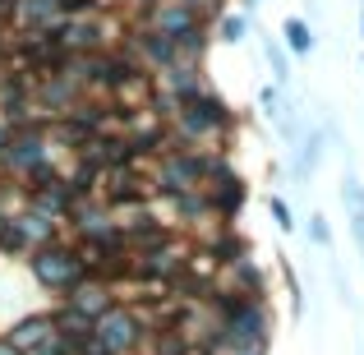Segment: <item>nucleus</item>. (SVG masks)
Returning a JSON list of instances; mask_svg holds the SVG:
<instances>
[{
  "mask_svg": "<svg viewBox=\"0 0 364 355\" xmlns=\"http://www.w3.org/2000/svg\"><path fill=\"white\" fill-rule=\"evenodd\" d=\"M282 46H291V55H314V28L300 14L282 18Z\"/></svg>",
  "mask_w": 364,
  "mask_h": 355,
  "instance_id": "obj_1",
  "label": "nucleus"
},
{
  "mask_svg": "<svg viewBox=\"0 0 364 355\" xmlns=\"http://www.w3.org/2000/svg\"><path fill=\"white\" fill-rule=\"evenodd\" d=\"M263 51H267V65H272L277 88H286V83H291V65H286V46H282V37H263Z\"/></svg>",
  "mask_w": 364,
  "mask_h": 355,
  "instance_id": "obj_2",
  "label": "nucleus"
},
{
  "mask_svg": "<svg viewBox=\"0 0 364 355\" xmlns=\"http://www.w3.org/2000/svg\"><path fill=\"white\" fill-rule=\"evenodd\" d=\"M245 33H249V18L245 14H222V18H217V37H222L226 46H240Z\"/></svg>",
  "mask_w": 364,
  "mask_h": 355,
  "instance_id": "obj_3",
  "label": "nucleus"
},
{
  "mask_svg": "<svg viewBox=\"0 0 364 355\" xmlns=\"http://www.w3.org/2000/svg\"><path fill=\"white\" fill-rule=\"evenodd\" d=\"M360 37H364V5H360Z\"/></svg>",
  "mask_w": 364,
  "mask_h": 355,
  "instance_id": "obj_6",
  "label": "nucleus"
},
{
  "mask_svg": "<svg viewBox=\"0 0 364 355\" xmlns=\"http://www.w3.org/2000/svg\"><path fill=\"white\" fill-rule=\"evenodd\" d=\"M360 5H364V0H360Z\"/></svg>",
  "mask_w": 364,
  "mask_h": 355,
  "instance_id": "obj_9",
  "label": "nucleus"
},
{
  "mask_svg": "<svg viewBox=\"0 0 364 355\" xmlns=\"http://www.w3.org/2000/svg\"><path fill=\"white\" fill-rule=\"evenodd\" d=\"M267 208H272V217H277V226H282V231H291V226H295V217H291V208H286V203H282V198H272V203H267Z\"/></svg>",
  "mask_w": 364,
  "mask_h": 355,
  "instance_id": "obj_5",
  "label": "nucleus"
},
{
  "mask_svg": "<svg viewBox=\"0 0 364 355\" xmlns=\"http://www.w3.org/2000/svg\"><path fill=\"white\" fill-rule=\"evenodd\" d=\"M360 213H364V194H360Z\"/></svg>",
  "mask_w": 364,
  "mask_h": 355,
  "instance_id": "obj_7",
  "label": "nucleus"
},
{
  "mask_svg": "<svg viewBox=\"0 0 364 355\" xmlns=\"http://www.w3.org/2000/svg\"><path fill=\"white\" fill-rule=\"evenodd\" d=\"M309 240H314L318 249L332 245V231H328V222H323V217H309Z\"/></svg>",
  "mask_w": 364,
  "mask_h": 355,
  "instance_id": "obj_4",
  "label": "nucleus"
},
{
  "mask_svg": "<svg viewBox=\"0 0 364 355\" xmlns=\"http://www.w3.org/2000/svg\"><path fill=\"white\" fill-rule=\"evenodd\" d=\"M189 5H198V0H189Z\"/></svg>",
  "mask_w": 364,
  "mask_h": 355,
  "instance_id": "obj_8",
  "label": "nucleus"
}]
</instances>
